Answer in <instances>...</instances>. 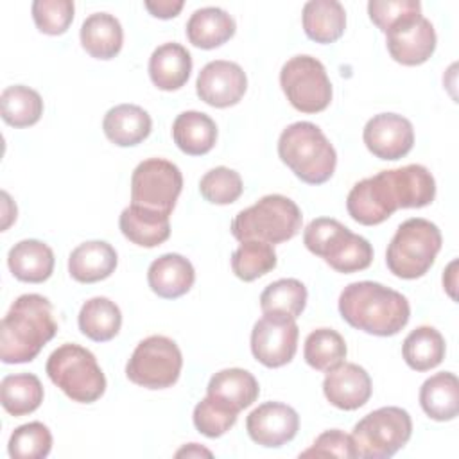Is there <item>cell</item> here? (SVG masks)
I'll return each instance as SVG.
<instances>
[{
  "label": "cell",
  "mask_w": 459,
  "mask_h": 459,
  "mask_svg": "<svg viewBox=\"0 0 459 459\" xmlns=\"http://www.w3.org/2000/svg\"><path fill=\"white\" fill-rule=\"evenodd\" d=\"M339 312L350 326L378 337L396 335L411 317L409 301L402 292L369 280L342 289Z\"/></svg>",
  "instance_id": "6da1fadb"
},
{
  "label": "cell",
  "mask_w": 459,
  "mask_h": 459,
  "mask_svg": "<svg viewBox=\"0 0 459 459\" xmlns=\"http://www.w3.org/2000/svg\"><path fill=\"white\" fill-rule=\"evenodd\" d=\"M56 333L52 303L41 294H22L2 319L0 359L5 364L30 362Z\"/></svg>",
  "instance_id": "7a4b0ae2"
},
{
  "label": "cell",
  "mask_w": 459,
  "mask_h": 459,
  "mask_svg": "<svg viewBox=\"0 0 459 459\" xmlns=\"http://www.w3.org/2000/svg\"><path fill=\"white\" fill-rule=\"evenodd\" d=\"M278 156L308 185L328 181L337 165V154L319 126L299 120L287 126L278 138Z\"/></svg>",
  "instance_id": "3957f363"
},
{
  "label": "cell",
  "mask_w": 459,
  "mask_h": 459,
  "mask_svg": "<svg viewBox=\"0 0 459 459\" xmlns=\"http://www.w3.org/2000/svg\"><path fill=\"white\" fill-rule=\"evenodd\" d=\"M303 244L337 273L364 271L373 262L369 240L353 233L337 219L317 217L310 221L303 231Z\"/></svg>",
  "instance_id": "277c9868"
},
{
  "label": "cell",
  "mask_w": 459,
  "mask_h": 459,
  "mask_svg": "<svg viewBox=\"0 0 459 459\" xmlns=\"http://www.w3.org/2000/svg\"><path fill=\"white\" fill-rule=\"evenodd\" d=\"M301 210L290 197L269 194L235 215L231 235L238 242L260 240L274 246L296 237L301 230Z\"/></svg>",
  "instance_id": "5b68a950"
},
{
  "label": "cell",
  "mask_w": 459,
  "mask_h": 459,
  "mask_svg": "<svg viewBox=\"0 0 459 459\" xmlns=\"http://www.w3.org/2000/svg\"><path fill=\"white\" fill-rule=\"evenodd\" d=\"M443 244L439 228L423 217L403 221L393 235L387 251V269L403 280L421 278L434 264Z\"/></svg>",
  "instance_id": "8992f818"
},
{
  "label": "cell",
  "mask_w": 459,
  "mask_h": 459,
  "mask_svg": "<svg viewBox=\"0 0 459 459\" xmlns=\"http://www.w3.org/2000/svg\"><path fill=\"white\" fill-rule=\"evenodd\" d=\"M47 375L70 400L93 403L106 391V377L95 355L74 342L56 348L47 360Z\"/></svg>",
  "instance_id": "52a82bcc"
},
{
  "label": "cell",
  "mask_w": 459,
  "mask_h": 459,
  "mask_svg": "<svg viewBox=\"0 0 459 459\" xmlns=\"http://www.w3.org/2000/svg\"><path fill=\"white\" fill-rule=\"evenodd\" d=\"M412 420L402 407H380L359 420L351 430L357 457L387 459L407 445Z\"/></svg>",
  "instance_id": "ba28073f"
},
{
  "label": "cell",
  "mask_w": 459,
  "mask_h": 459,
  "mask_svg": "<svg viewBox=\"0 0 459 459\" xmlns=\"http://www.w3.org/2000/svg\"><path fill=\"white\" fill-rule=\"evenodd\" d=\"M398 208H405V194L398 169L380 170L355 183L346 197L350 217L364 226H377Z\"/></svg>",
  "instance_id": "9c48e42d"
},
{
  "label": "cell",
  "mask_w": 459,
  "mask_h": 459,
  "mask_svg": "<svg viewBox=\"0 0 459 459\" xmlns=\"http://www.w3.org/2000/svg\"><path fill=\"white\" fill-rule=\"evenodd\" d=\"M183 355L179 346L165 335H149L140 341L126 364L127 378L147 389H167L181 375Z\"/></svg>",
  "instance_id": "30bf717a"
},
{
  "label": "cell",
  "mask_w": 459,
  "mask_h": 459,
  "mask_svg": "<svg viewBox=\"0 0 459 459\" xmlns=\"http://www.w3.org/2000/svg\"><path fill=\"white\" fill-rule=\"evenodd\" d=\"M280 86L290 106L301 113H319L332 102L333 91L325 65L307 54L283 63Z\"/></svg>",
  "instance_id": "8fae6325"
},
{
  "label": "cell",
  "mask_w": 459,
  "mask_h": 459,
  "mask_svg": "<svg viewBox=\"0 0 459 459\" xmlns=\"http://www.w3.org/2000/svg\"><path fill=\"white\" fill-rule=\"evenodd\" d=\"M183 188L179 167L165 158H149L131 176V204L170 215Z\"/></svg>",
  "instance_id": "7c38bea8"
},
{
  "label": "cell",
  "mask_w": 459,
  "mask_h": 459,
  "mask_svg": "<svg viewBox=\"0 0 459 459\" xmlns=\"http://www.w3.org/2000/svg\"><path fill=\"white\" fill-rule=\"evenodd\" d=\"M298 335L296 319L278 312H265L251 330L253 357L265 368H281L294 359Z\"/></svg>",
  "instance_id": "4fadbf2b"
},
{
  "label": "cell",
  "mask_w": 459,
  "mask_h": 459,
  "mask_svg": "<svg viewBox=\"0 0 459 459\" xmlns=\"http://www.w3.org/2000/svg\"><path fill=\"white\" fill-rule=\"evenodd\" d=\"M247 90V77L240 65L226 59L206 63L197 74V97L213 108L235 106Z\"/></svg>",
  "instance_id": "5bb4252c"
},
{
  "label": "cell",
  "mask_w": 459,
  "mask_h": 459,
  "mask_svg": "<svg viewBox=\"0 0 459 459\" xmlns=\"http://www.w3.org/2000/svg\"><path fill=\"white\" fill-rule=\"evenodd\" d=\"M362 140L373 156L394 161L412 149L414 129L411 120L398 113H378L366 122Z\"/></svg>",
  "instance_id": "9a60e30c"
},
{
  "label": "cell",
  "mask_w": 459,
  "mask_h": 459,
  "mask_svg": "<svg viewBox=\"0 0 459 459\" xmlns=\"http://www.w3.org/2000/svg\"><path fill=\"white\" fill-rule=\"evenodd\" d=\"M436 30L425 16L403 20L385 32V45L391 57L405 66L425 63L436 50Z\"/></svg>",
  "instance_id": "2e32d148"
},
{
  "label": "cell",
  "mask_w": 459,
  "mask_h": 459,
  "mask_svg": "<svg viewBox=\"0 0 459 459\" xmlns=\"http://www.w3.org/2000/svg\"><path fill=\"white\" fill-rule=\"evenodd\" d=\"M299 429L298 412L281 402H265L246 418L249 437L267 448H278L294 439Z\"/></svg>",
  "instance_id": "e0dca14e"
},
{
  "label": "cell",
  "mask_w": 459,
  "mask_h": 459,
  "mask_svg": "<svg viewBox=\"0 0 459 459\" xmlns=\"http://www.w3.org/2000/svg\"><path fill=\"white\" fill-rule=\"evenodd\" d=\"M369 373L353 362H341L326 371L323 393L326 400L341 411H355L371 396Z\"/></svg>",
  "instance_id": "ac0fdd59"
},
{
  "label": "cell",
  "mask_w": 459,
  "mask_h": 459,
  "mask_svg": "<svg viewBox=\"0 0 459 459\" xmlns=\"http://www.w3.org/2000/svg\"><path fill=\"white\" fill-rule=\"evenodd\" d=\"M147 281L154 294L165 299H176L186 294L194 281L195 271L188 258L178 253H165L151 262Z\"/></svg>",
  "instance_id": "d6986e66"
},
{
  "label": "cell",
  "mask_w": 459,
  "mask_h": 459,
  "mask_svg": "<svg viewBox=\"0 0 459 459\" xmlns=\"http://www.w3.org/2000/svg\"><path fill=\"white\" fill-rule=\"evenodd\" d=\"M118 264L117 251L106 240L79 244L68 256V273L75 281L95 283L109 278Z\"/></svg>",
  "instance_id": "ffe728a7"
},
{
  "label": "cell",
  "mask_w": 459,
  "mask_h": 459,
  "mask_svg": "<svg viewBox=\"0 0 459 459\" xmlns=\"http://www.w3.org/2000/svg\"><path fill=\"white\" fill-rule=\"evenodd\" d=\"M192 72L190 52L174 41L156 47L149 57V77L158 90L174 91L186 84Z\"/></svg>",
  "instance_id": "44dd1931"
},
{
  "label": "cell",
  "mask_w": 459,
  "mask_h": 459,
  "mask_svg": "<svg viewBox=\"0 0 459 459\" xmlns=\"http://www.w3.org/2000/svg\"><path fill=\"white\" fill-rule=\"evenodd\" d=\"M152 129L151 115L136 104H118L108 109L102 120L106 138L118 147L142 143Z\"/></svg>",
  "instance_id": "7402d4cb"
},
{
  "label": "cell",
  "mask_w": 459,
  "mask_h": 459,
  "mask_svg": "<svg viewBox=\"0 0 459 459\" xmlns=\"http://www.w3.org/2000/svg\"><path fill=\"white\" fill-rule=\"evenodd\" d=\"M54 253L50 246L36 238H25L14 244L7 255V265L13 276L27 283L47 281L54 273Z\"/></svg>",
  "instance_id": "603a6c76"
},
{
  "label": "cell",
  "mask_w": 459,
  "mask_h": 459,
  "mask_svg": "<svg viewBox=\"0 0 459 459\" xmlns=\"http://www.w3.org/2000/svg\"><path fill=\"white\" fill-rule=\"evenodd\" d=\"M170 215L129 204L118 217L122 235L142 247H156L170 237Z\"/></svg>",
  "instance_id": "cb8c5ba5"
},
{
  "label": "cell",
  "mask_w": 459,
  "mask_h": 459,
  "mask_svg": "<svg viewBox=\"0 0 459 459\" xmlns=\"http://www.w3.org/2000/svg\"><path fill=\"white\" fill-rule=\"evenodd\" d=\"M186 38L194 47L210 50L221 47L233 38L237 25L230 13L221 7L208 5L195 9L186 22Z\"/></svg>",
  "instance_id": "d4e9b609"
},
{
  "label": "cell",
  "mask_w": 459,
  "mask_h": 459,
  "mask_svg": "<svg viewBox=\"0 0 459 459\" xmlns=\"http://www.w3.org/2000/svg\"><path fill=\"white\" fill-rule=\"evenodd\" d=\"M81 45L95 59H113L124 43V30L109 13H93L81 25Z\"/></svg>",
  "instance_id": "484cf974"
},
{
  "label": "cell",
  "mask_w": 459,
  "mask_h": 459,
  "mask_svg": "<svg viewBox=\"0 0 459 459\" xmlns=\"http://www.w3.org/2000/svg\"><path fill=\"white\" fill-rule=\"evenodd\" d=\"M174 143L190 156H201L213 149L217 142V126L213 118L203 111H183L172 124Z\"/></svg>",
  "instance_id": "4316f807"
},
{
  "label": "cell",
  "mask_w": 459,
  "mask_h": 459,
  "mask_svg": "<svg viewBox=\"0 0 459 459\" xmlns=\"http://www.w3.org/2000/svg\"><path fill=\"white\" fill-rule=\"evenodd\" d=\"M206 394L224 402L237 412L249 407L260 394L258 380L242 368H226L217 371L206 387Z\"/></svg>",
  "instance_id": "83f0119b"
},
{
  "label": "cell",
  "mask_w": 459,
  "mask_h": 459,
  "mask_svg": "<svg viewBox=\"0 0 459 459\" xmlns=\"http://www.w3.org/2000/svg\"><path fill=\"white\" fill-rule=\"evenodd\" d=\"M303 30L316 43H333L346 29V11L337 0H310L301 13Z\"/></svg>",
  "instance_id": "f1b7e54d"
},
{
  "label": "cell",
  "mask_w": 459,
  "mask_h": 459,
  "mask_svg": "<svg viewBox=\"0 0 459 459\" xmlns=\"http://www.w3.org/2000/svg\"><path fill=\"white\" fill-rule=\"evenodd\" d=\"M420 405L436 421H450L459 412V382L450 371L429 377L420 387Z\"/></svg>",
  "instance_id": "f546056e"
},
{
  "label": "cell",
  "mask_w": 459,
  "mask_h": 459,
  "mask_svg": "<svg viewBox=\"0 0 459 459\" xmlns=\"http://www.w3.org/2000/svg\"><path fill=\"white\" fill-rule=\"evenodd\" d=\"M79 330L95 342L111 341L122 326V312L115 301L104 296H95L79 310Z\"/></svg>",
  "instance_id": "4dcf8cb0"
},
{
  "label": "cell",
  "mask_w": 459,
  "mask_h": 459,
  "mask_svg": "<svg viewBox=\"0 0 459 459\" xmlns=\"http://www.w3.org/2000/svg\"><path fill=\"white\" fill-rule=\"evenodd\" d=\"M446 344L439 330L434 326L414 328L402 344V355L405 364L414 371H429L439 366L445 359Z\"/></svg>",
  "instance_id": "1f68e13d"
},
{
  "label": "cell",
  "mask_w": 459,
  "mask_h": 459,
  "mask_svg": "<svg viewBox=\"0 0 459 459\" xmlns=\"http://www.w3.org/2000/svg\"><path fill=\"white\" fill-rule=\"evenodd\" d=\"M0 400L11 416H25L41 405L43 385L32 373L5 375L0 382Z\"/></svg>",
  "instance_id": "d6a6232c"
},
{
  "label": "cell",
  "mask_w": 459,
  "mask_h": 459,
  "mask_svg": "<svg viewBox=\"0 0 459 459\" xmlns=\"http://www.w3.org/2000/svg\"><path fill=\"white\" fill-rule=\"evenodd\" d=\"M0 113L13 127L34 126L43 115L41 95L23 84L7 86L0 95Z\"/></svg>",
  "instance_id": "836d02e7"
},
{
  "label": "cell",
  "mask_w": 459,
  "mask_h": 459,
  "mask_svg": "<svg viewBox=\"0 0 459 459\" xmlns=\"http://www.w3.org/2000/svg\"><path fill=\"white\" fill-rule=\"evenodd\" d=\"M346 353L348 348L342 335L332 328H316L305 339V362L317 371H328L344 362Z\"/></svg>",
  "instance_id": "e575fe53"
},
{
  "label": "cell",
  "mask_w": 459,
  "mask_h": 459,
  "mask_svg": "<svg viewBox=\"0 0 459 459\" xmlns=\"http://www.w3.org/2000/svg\"><path fill=\"white\" fill-rule=\"evenodd\" d=\"M276 251L273 244L260 240H244L231 255L233 274L242 281H253L276 267Z\"/></svg>",
  "instance_id": "d590c367"
},
{
  "label": "cell",
  "mask_w": 459,
  "mask_h": 459,
  "mask_svg": "<svg viewBox=\"0 0 459 459\" xmlns=\"http://www.w3.org/2000/svg\"><path fill=\"white\" fill-rule=\"evenodd\" d=\"M307 287L296 278H281L269 283L260 294L262 312H278L292 319L299 317L307 305Z\"/></svg>",
  "instance_id": "8d00e7d4"
},
{
  "label": "cell",
  "mask_w": 459,
  "mask_h": 459,
  "mask_svg": "<svg viewBox=\"0 0 459 459\" xmlns=\"http://www.w3.org/2000/svg\"><path fill=\"white\" fill-rule=\"evenodd\" d=\"M52 450V434L41 421H29L13 430L7 452L13 459H43Z\"/></svg>",
  "instance_id": "74e56055"
},
{
  "label": "cell",
  "mask_w": 459,
  "mask_h": 459,
  "mask_svg": "<svg viewBox=\"0 0 459 459\" xmlns=\"http://www.w3.org/2000/svg\"><path fill=\"white\" fill-rule=\"evenodd\" d=\"M238 412L226 405L224 402L206 394L195 407H194V425L195 429L206 437H221L226 434L237 421Z\"/></svg>",
  "instance_id": "f35d334b"
},
{
  "label": "cell",
  "mask_w": 459,
  "mask_h": 459,
  "mask_svg": "<svg viewBox=\"0 0 459 459\" xmlns=\"http://www.w3.org/2000/svg\"><path fill=\"white\" fill-rule=\"evenodd\" d=\"M242 190L240 174L228 167L210 169L199 181L201 195L212 204H231L240 197Z\"/></svg>",
  "instance_id": "ab89813d"
},
{
  "label": "cell",
  "mask_w": 459,
  "mask_h": 459,
  "mask_svg": "<svg viewBox=\"0 0 459 459\" xmlns=\"http://www.w3.org/2000/svg\"><path fill=\"white\" fill-rule=\"evenodd\" d=\"M75 5L72 0H34L30 13L39 32L59 36L74 22Z\"/></svg>",
  "instance_id": "60d3db41"
},
{
  "label": "cell",
  "mask_w": 459,
  "mask_h": 459,
  "mask_svg": "<svg viewBox=\"0 0 459 459\" xmlns=\"http://www.w3.org/2000/svg\"><path fill=\"white\" fill-rule=\"evenodd\" d=\"M369 20L385 34L396 23L420 16L421 4L418 0H369Z\"/></svg>",
  "instance_id": "b9f144b4"
},
{
  "label": "cell",
  "mask_w": 459,
  "mask_h": 459,
  "mask_svg": "<svg viewBox=\"0 0 459 459\" xmlns=\"http://www.w3.org/2000/svg\"><path fill=\"white\" fill-rule=\"evenodd\" d=\"M299 457H357L351 436L339 429L325 430L316 437V441L299 454Z\"/></svg>",
  "instance_id": "7bdbcfd3"
},
{
  "label": "cell",
  "mask_w": 459,
  "mask_h": 459,
  "mask_svg": "<svg viewBox=\"0 0 459 459\" xmlns=\"http://www.w3.org/2000/svg\"><path fill=\"white\" fill-rule=\"evenodd\" d=\"M143 5L152 16L161 18V20H169V18H174V16L179 14L185 2L183 0H154V2L145 0Z\"/></svg>",
  "instance_id": "ee69618b"
},
{
  "label": "cell",
  "mask_w": 459,
  "mask_h": 459,
  "mask_svg": "<svg viewBox=\"0 0 459 459\" xmlns=\"http://www.w3.org/2000/svg\"><path fill=\"white\" fill-rule=\"evenodd\" d=\"M455 267H457V260H452V262L448 264L446 271L443 273V287L446 289V292H448V296H450L452 299H455V287H457V281H455V278H457Z\"/></svg>",
  "instance_id": "f6af8a7d"
},
{
  "label": "cell",
  "mask_w": 459,
  "mask_h": 459,
  "mask_svg": "<svg viewBox=\"0 0 459 459\" xmlns=\"http://www.w3.org/2000/svg\"><path fill=\"white\" fill-rule=\"evenodd\" d=\"M181 455H186V457H199V455H212V452L210 450H206V448H203V446H199L197 443H190V445H186V446H183L181 450H178L176 452V457H181Z\"/></svg>",
  "instance_id": "bcb514c9"
}]
</instances>
